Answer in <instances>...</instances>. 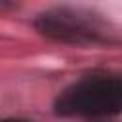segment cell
Here are the masks:
<instances>
[{"label": "cell", "mask_w": 122, "mask_h": 122, "mask_svg": "<svg viewBox=\"0 0 122 122\" xmlns=\"http://www.w3.org/2000/svg\"><path fill=\"white\" fill-rule=\"evenodd\" d=\"M63 118H111L122 112V74L95 71L69 84L53 101Z\"/></svg>", "instance_id": "6da1fadb"}, {"label": "cell", "mask_w": 122, "mask_h": 122, "mask_svg": "<svg viewBox=\"0 0 122 122\" xmlns=\"http://www.w3.org/2000/svg\"><path fill=\"white\" fill-rule=\"evenodd\" d=\"M34 29L48 40L69 46H93L111 42L107 23L92 11L80 8L59 6L38 13L32 21Z\"/></svg>", "instance_id": "7a4b0ae2"}, {"label": "cell", "mask_w": 122, "mask_h": 122, "mask_svg": "<svg viewBox=\"0 0 122 122\" xmlns=\"http://www.w3.org/2000/svg\"><path fill=\"white\" fill-rule=\"evenodd\" d=\"M19 0H0V11H10L13 8H17Z\"/></svg>", "instance_id": "3957f363"}]
</instances>
